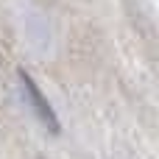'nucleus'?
I'll return each mask as SVG.
<instances>
[{
  "instance_id": "nucleus-1",
  "label": "nucleus",
  "mask_w": 159,
  "mask_h": 159,
  "mask_svg": "<svg viewBox=\"0 0 159 159\" xmlns=\"http://www.w3.org/2000/svg\"><path fill=\"white\" fill-rule=\"evenodd\" d=\"M17 78H20V89H22V95H25L28 106L34 109V115L39 117V123H42L50 134H59V131H61L59 117H56L53 106L48 103V98L42 95V89H39V84L34 81V75H31L28 70H17Z\"/></svg>"
}]
</instances>
